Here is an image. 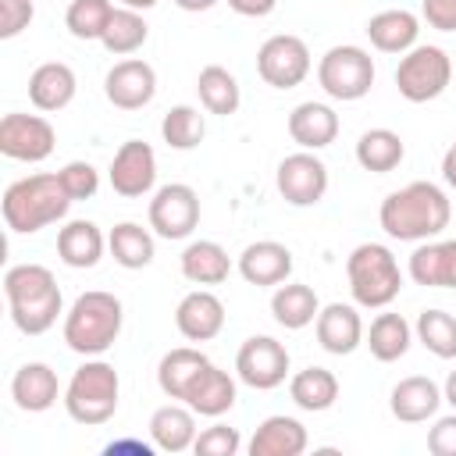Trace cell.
<instances>
[{
    "label": "cell",
    "mask_w": 456,
    "mask_h": 456,
    "mask_svg": "<svg viewBox=\"0 0 456 456\" xmlns=\"http://www.w3.org/2000/svg\"><path fill=\"white\" fill-rule=\"evenodd\" d=\"M160 135H164V142L171 150H196L203 142V135H207V125H203L200 107H192V103L171 107L164 114V121H160Z\"/></svg>",
    "instance_id": "39"
},
{
    "label": "cell",
    "mask_w": 456,
    "mask_h": 456,
    "mask_svg": "<svg viewBox=\"0 0 456 456\" xmlns=\"http://www.w3.org/2000/svg\"><path fill=\"white\" fill-rule=\"evenodd\" d=\"M235 374L256 392H271L289 378V349L271 335H249L235 353Z\"/></svg>",
    "instance_id": "11"
},
{
    "label": "cell",
    "mask_w": 456,
    "mask_h": 456,
    "mask_svg": "<svg viewBox=\"0 0 456 456\" xmlns=\"http://www.w3.org/2000/svg\"><path fill=\"white\" fill-rule=\"evenodd\" d=\"M175 328L189 342H210L224 328V303L210 289H192L175 306Z\"/></svg>",
    "instance_id": "16"
},
{
    "label": "cell",
    "mask_w": 456,
    "mask_h": 456,
    "mask_svg": "<svg viewBox=\"0 0 456 456\" xmlns=\"http://www.w3.org/2000/svg\"><path fill=\"white\" fill-rule=\"evenodd\" d=\"M346 278H349V292L356 306L367 310H381L388 306L399 289H403V271L399 260L388 246L381 242H360L349 256H346Z\"/></svg>",
    "instance_id": "6"
},
{
    "label": "cell",
    "mask_w": 456,
    "mask_h": 456,
    "mask_svg": "<svg viewBox=\"0 0 456 456\" xmlns=\"http://www.w3.org/2000/svg\"><path fill=\"white\" fill-rule=\"evenodd\" d=\"M289 399L306 413H324L338 399V378L328 367H303L289 378Z\"/></svg>",
    "instance_id": "33"
},
{
    "label": "cell",
    "mask_w": 456,
    "mask_h": 456,
    "mask_svg": "<svg viewBox=\"0 0 456 456\" xmlns=\"http://www.w3.org/2000/svg\"><path fill=\"white\" fill-rule=\"evenodd\" d=\"M11 399L18 410L25 413H43L50 410L57 399H61V381H57V370L43 360H28L14 370L11 378Z\"/></svg>",
    "instance_id": "19"
},
{
    "label": "cell",
    "mask_w": 456,
    "mask_h": 456,
    "mask_svg": "<svg viewBox=\"0 0 456 456\" xmlns=\"http://www.w3.org/2000/svg\"><path fill=\"white\" fill-rule=\"evenodd\" d=\"M196 435H200L196 431V410L178 403V399L153 410V417H150V442L160 452H185V449H192Z\"/></svg>",
    "instance_id": "24"
},
{
    "label": "cell",
    "mask_w": 456,
    "mask_h": 456,
    "mask_svg": "<svg viewBox=\"0 0 456 456\" xmlns=\"http://www.w3.org/2000/svg\"><path fill=\"white\" fill-rule=\"evenodd\" d=\"M64 192L71 200H93L96 189H100V171L89 164V160H68L61 171H57Z\"/></svg>",
    "instance_id": "41"
},
{
    "label": "cell",
    "mask_w": 456,
    "mask_h": 456,
    "mask_svg": "<svg viewBox=\"0 0 456 456\" xmlns=\"http://www.w3.org/2000/svg\"><path fill=\"white\" fill-rule=\"evenodd\" d=\"M271 314H274V321H278L281 328L299 331V328H306V324L317 321L321 299H317V292H314L310 285H303V281H281V285L274 289V296H271Z\"/></svg>",
    "instance_id": "30"
},
{
    "label": "cell",
    "mask_w": 456,
    "mask_h": 456,
    "mask_svg": "<svg viewBox=\"0 0 456 456\" xmlns=\"http://www.w3.org/2000/svg\"><path fill=\"white\" fill-rule=\"evenodd\" d=\"M239 274L256 285V289H267V285H281L289 281L292 274V249L274 242V239H260V242H249L242 253H239Z\"/></svg>",
    "instance_id": "18"
},
{
    "label": "cell",
    "mask_w": 456,
    "mask_h": 456,
    "mask_svg": "<svg viewBox=\"0 0 456 456\" xmlns=\"http://www.w3.org/2000/svg\"><path fill=\"white\" fill-rule=\"evenodd\" d=\"M442 178H445V185L456 189V139H452V146H449L445 157H442Z\"/></svg>",
    "instance_id": "47"
},
{
    "label": "cell",
    "mask_w": 456,
    "mask_h": 456,
    "mask_svg": "<svg viewBox=\"0 0 456 456\" xmlns=\"http://www.w3.org/2000/svg\"><path fill=\"white\" fill-rule=\"evenodd\" d=\"M103 249H107L103 232H100L93 221H86V217H75V221H68V224L57 232V256H61L68 267H75V271L96 267L100 256H103Z\"/></svg>",
    "instance_id": "28"
},
{
    "label": "cell",
    "mask_w": 456,
    "mask_h": 456,
    "mask_svg": "<svg viewBox=\"0 0 456 456\" xmlns=\"http://www.w3.org/2000/svg\"><path fill=\"white\" fill-rule=\"evenodd\" d=\"M57 146V132L46 118L39 114H4L0 118V153L7 160H21V164H39L53 153Z\"/></svg>",
    "instance_id": "12"
},
{
    "label": "cell",
    "mask_w": 456,
    "mask_h": 456,
    "mask_svg": "<svg viewBox=\"0 0 456 456\" xmlns=\"http://www.w3.org/2000/svg\"><path fill=\"white\" fill-rule=\"evenodd\" d=\"M442 403H445L442 399V388L431 378H424V374H410V378L395 381V388L388 395V410L403 424H424V420H431Z\"/></svg>",
    "instance_id": "20"
},
{
    "label": "cell",
    "mask_w": 456,
    "mask_h": 456,
    "mask_svg": "<svg viewBox=\"0 0 456 456\" xmlns=\"http://www.w3.org/2000/svg\"><path fill=\"white\" fill-rule=\"evenodd\" d=\"M118 395H121V378H118L114 363H107L100 356H86V363L75 367L61 403L75 424L100 428L118 413Z\"/></svg>",
    "instance_id": "5"
},
{
    "label": "cell",
    "mask_w": 456,
    "mask_h": 456,
    "mask_svg": "<svg viewBox=\"0 0 456 456\" xmlns=\"http://www.w3.org/2000/svg\"><path fill=\"white\" fill-rule=\"evenodd\" d=\"M110 189L125 200H139L146 192H153V182H157V153L150 142L142 139H128L118 146L114 160H110Z\"/></svg>",
    "instance_id": "14"
},
{
    "label": "cell",
    "mask_w": 456,
    "mask_h": 456,
    "mask_svg": "<svg viewBox=\"0 0 456 456\" xmlns=\"http://www.w3.org/2000/svg\"><path fill=\"white\" fill-rule=\"evenodd\" d=\"M210 360L200 353V349H192V346H178V349H167L164 356H160V363H157V385H160V392L167 395V399H185V392H189V385L200 378V370L207 367Z\"/></svg>",
    "instance_id": "31"
},
{
    "label": "cell",
    "mask_w": 456,
    "mask_h": 456,
    "mask_svg": "<svg viewBox=\"0 0 456 456\" xmlns=\"http://www.w3.org/2000/svg\"><path fill=\"white\" fill-rule=\"evenodd\" d=\"M449 82H452V61L442 46L420 43V46H413L399 57L395 89H399L403 100H410V103L438 100L449 89Z\"/></svg>",
    "instance_id": "7"
},
{
    "label": "cell",
    "mask_w": 456,
    "mask_h": 456,
    "mask_svg": "<svg viewBox=\"0 0 456 456\" xmlns=\"http://www.w3.org/2000/svg\"><path fill=\"white\" fill-rule=\"evenodd\" d=\"M317 82L331 100H342V103L363 100L374 86V61L363 46H353V43L331 46L317 61Z\"/></svg>",
    "instance_id": "8"
},
{
    "label": "cell",
    "mask_w": 456,
    "mask_h": 456,
    "mask_svg": "<svg viewBox=\"0 0 456 456\" xmlns=\"http://www.w3.org/2000/svg\"><path fill=\"white\" fill-rule=\"evenodd\" d=\"M428 452L435 456H456V410L449 417H438L428 431Z\"/></svg>",
    "instance_id": "44"
},
{
    "label": "cell",
    "mask_w": 456,
    "mask_h": 456,
    "mask_svg": "<svg viewBox=\"0 0 456 456\" xmlns=\"http://www.w3.org/2000/svg\"><path fill=\"white\" fill-rule=\"evenodd\" d=\"M367 39L374 50L381 53H406L417 46V36H420V18L403 11V7H392V11H378L370 21H367Z\"/></svg>",
    "instance_id": "26"
},
{
    "label": "cell",
    "mask_w": 456,
    "mask_h": 456,
    "mask_svg": "<svg viewBox=\"0 0 456 456\" xmlns=\"http://www.w3.org/2000/svg\"><path fill=\"white\" fill-rule=\"evenodd\" d=\"M146 36H150V25H146V18H142L139 11H132V7H114L110 21H107V28H103V36H100V43H103L107 53L128 57V53H135V50L146 43Z\"/></svg>",
    "instance_id": "37"
},
{
    "label": "cell",
    "mask_w": 456,
    "mask_h": 456,
    "mask_svg": "<svg viewBox=\"0 0 456 456\" xmlns=\"http://www.w3.org/2000/svg\"><path fill=\"white\" fill-rule=\"evenodd\" d=\"M420 18L438 32H456V0H424Z\"/></svg>",
    "instance_id": "45"
},
{
    "label": "cell",
    "mask_w": 456,
    "mask_h": 456,
    "mask_svg": "<svg viewBox=\"0 0 456 456\" xmlns=\"http://www.w3.org/2000/svg\"><path fill=\"white\" fill-rule=\"evenodd\" d=\"M417 342L438 356V360H456V317L445 314V310H420L417 324Z\"/></svg>",
    "instance_id": "38"
},
{
    "label": "cell",
    "mask_w": 456,
    "mask_h": 456,
    "mask_svg": "<svg viewBox=\"0 0 456 456\" xmlns=\"http://www.w3.org/2000/svg\"><path fill=\"white\" fill-rule=\"evenodd\" d=\"M442 399L456 410V370H449V378H445V385H442Z\"/></svg>",
    "instance_id": "48"
},
{
    "label": "cell",
    "mask_w": 456,
    "mask_h": 456,
    "mask_svg": "<svg viewBox=\"0 0 456 456\" xmlns=\"http://www.w3.org/2000/svg\"><path fill=\"white\" fill-rule=\"evenodd\" d=\"M289 135L299 150H324L335 142L338 135V114L328 107V103H317V100H306V103H296L292 114H289Z\"/></svg>",
    "instance_id": "22"
},
{
    "label": "cell",
    "mask_w": 456,
    "mask_h": 456,
    "mask_svg": "<svg viewBox=\"0 0 456 456\" xmlns=\"http://www.w3.org/2000/svg\"><path fill=\"white\" fill-rule=\"evenodd\" d=\"M157 0H121V7H132V11H150Z\"/></svg>",
    "instance_id": "50"
},
{
    "label": "cell",
    "mask_w": 456,
    "mask_h": 456,
    "mask_svg": "<svg viewBox=\"0 0 456 456\" xmlns=\"http://www.w3.org/2000/svg\"><path fill=\"white\" fill-rule=\"evenodd\" d=\"M406 157V146H403V135L392 132V128H367L360 139H356V164L363 171H374V175H388L403 164Z\"/></svg>",
    "instance_id": "34"
},
{
    "label": "cell",
    "mask_w": 456,
    "mask_h": 456,
    "mask_svg": "<svg viewBox=\"0 0 456 456\" xmlns=\"http://www.w3.org/2000/svg\"><path fill=\"white\" fill-rule=\"evenodd\" d=\"M103 93L118 110H139L157 93V71L142 57H125L107 71Z\"/></svg>",
    "instance_id": "15"
},
{
    "label": "cell",
    "mask_w": 456,
    "mask_h": 456,
    "mask_svg": "<svg viewBox=\"0 0 456 456\" xmlns=\"http://www.w3.org/2000/svg\"><path fill=\"white\" fill-rule=\"evenodd\" d=\"M410 342H413V328H410V321L403 314H378L370 321V328L363 331V346L381 363L403 360L406 349H410Z\"/></svg>",
    "instance_id": "32"
},
{
    "label": "cell",
    "mask_w": 456,
    "mask_h": 456,
    "mask_svg": "<svg viewBox=\"0 0 456 456\" xmlns=\"http://www.w3.org/2000/svg\"><path fill=\"white\" fill-rule=\"evenodd\" d=\"M114 14L110 0H71L64 11V25L75 39H100Z\"/></svg>",
    "instance_id": "40"
},
{
    "label": "cell",
    "mask_w": 456,
    "mask_h": 456,
    "mask_svg": "<svg viewBox=\"0 0 456 456\" xmlns=\"http://www.w3.org/2000/svg\"><path fill=\"white\" fill-rule=\"evenodd\" d=\"M125 306L114 292L89 289L64 314V342L78 356H103L121 335Z\"/></svg>",
    "instance_id": "3"
},
{
    "label": "cell",
    "mask_w": 456,
    "mask_h": 456,
    "mask_svg": "<svg viewBox=\"0 0 456 456\" xmlns=\"http://www.w3.org/2000/svg\"><path fill=\"white\" fill-rule=\"evenodd\" d=\"M36 18L32 0H0V39H14Z\"/></svg>",
    "instance_id": "43"
},
{
    "label": "cell",
    "mask_w": 456,
    "mask_h": 456,
    "mask_svg": "<svg viewBox=\"0 0 456 456\" xmlns=\"http://www.w3.org/2000/svg\"><path fill=\"white\" fill-rule=\"evenodd\" d=\"M228 7L242 18H267L278 7V0H228Z\"/></svg>",
    "instance_id": "46"
},
{
    "label": "cell",
    "mask_w": 456,
    "mask_h": 456,
    "mask_svg": "<svg viewBox=\"0 0 456 456\" xmlns=\"http://www.w3.org/2000/svg\"><path fill=\"white\" fill-rule=\"evenodd\" d=\"M4 296L11 321L21 335H43L57 324L64 314V296L57 289V278L43 264H14L4 274Z\"/></svg>",
    "instance_id": "2"
},
{
    "label": "cell",
    "mask_w": 456,
    "mask_h": 456,
    "mask_svg": "<svg viewBox=\"0 0 456 456\" xmlns=\"http://www.w3.org/2000/svg\"><path fill=\"white\" fill-rule=\"evenodd\" d=\"M410 278L424 289H456V239L420 242L406 264Z\"/></svg>",
    "instance_id": "21"
},
{
    "label": "cell",
    "mask_w": 456,
    "mask_h": 456,
    "mask_svg": "<svg viewBox=\"0 0 456 456\" xmlns=\"http://www.w3.org/2000/svg\"><path fill=\"white\" fill-rule=\"evenodd\" d=\"M200 224V196L185 182H167L150 200V228L160 239H189Z\"/></svg>",
    "instance_id": "10"
},
{
    "label": "cell",
    "mask_w": 456,
    "mask_h": 456,
    "mask_svg": "<svg viewBox=\"0 0 456 456\" xmlns=\"http://www.w3.org/2000/svg\"><path fill=\"white\" fill-rule=\"evenodd\" d=\"M71 203H75V200L64 192L61 178L39 171V175H28V178L11 182L0 207H4V221H7L11 232L32 235V232H39V228H46V224H53V221H61Z\"/></svg>",
    "instance_id": "4"
},
{
    "label": "cell",
    "mask_w": 456,
    "mask_h": 456,
    "mask_svg": "<svg viewBox=\"0 0 456 456\" xmlns=\"http://www.w3.org/2000/svg\"><path fill=\"white\" fill-rule=\"evenodd\" d=\"M75 89H78V78L64 61H46L28 75V100L36 110H46V114L64 110L75 100Z\"/></svg>",
    "instance_id": "23"
},
{
    "label": "cell",
    "mask_w": 456,
    "mask_h": 456,
    "mask_svg": "<svg viewBox=\"0 0 456 456\" xmlns=\"http://www.w3.org/2000/svg\"><path fill=\"white\" fill-rule=\"evenodd\" d=\"M449 217H452L449 196L435 182H410L388 192L378 210L385 235L399 242H428L449 228Z\"/></svg>",
    "instance_id": "1"
},
{
    "label": "cell",
    "mask_w": 456,
    "mask_h": 456,
    "mask_svg": "<svg viewBox=\"0 0 456 456\" xmlns=\"http://www.w3.org/2000/svg\"><path fill=\"white\" fill-rule=\"evenodd\" d=\"M182 403L192 406L200 417H221V413H228L235 406V378L228 370L207 363L200 370V378L189 385V392H185Z\"/></svg>",
    "instance_id": "27"
},
{
    "label": "cell",
    "mask_w": 456,
    "mask_h": 456,
    "mask_svg": "<svg viewBox=\"0 0 456 456\" xmlns=\"http://www.w3.org/2000/svg\"><path fill=\"white\" fill-rule=\"evenodd\" d=\"M314 331H317L321 349L331 353V356H349L363 346V321H360V310L349 306V303L321 306V314L314 321Z\"/></svg>",
    "instance_id": "17"
},
{
    "label": "cell",
    "mask_w": 456,
    "mask_h": 456,
    "mask_svg": "<svg viewBox=\"0 0 456 456\" xmlns=\"http://www.w3.org/2000/svg\"><path fill=\"white\" fill-rule=\"evenodd\" d=\"M107 249L125 271H139L153 260V235H150V228H142L135 221H121L110 228Z\"/></svg>",
    "instance_id": "36"
},
{
    "label": "cell",
    "mask_w": 456,
    "mask_h": 456,
    "mask_svg": "<svg viewBox=\"0 0 456 456\" xmlns=\"http://www.w3.org/2000/svg\"><path fill=\"white\" fill-rule=\"evenodd\" d=\"M196 93H200V103H203L210 114H217V118L235 114L239 103H242V93H239L235 75H232L228 68H221V64H207V68L196 75Z\"/></svg>",
    "instance_id": "35"
},
{
    "label": "cell",
    "mask_w": 456,
    "mask_h": 456,
    "mask_svg": "<svg viewBox=\"0 0 456 456\" xmlns=\"http://www.w3.org/2000/svg\"><path fill=\"white\" fill-rule=\"evenodd\" d=\"M274 185L289 207H314L328 192V164L314 150L289 153L274 171Z\"/></svg>",
    "instance_id": "13"
},
{
    "label": "cell",
    "mask_w": 456,
    "mask_h": 456,
    "mask_svg": "<svg viewBox=\"0 0 456 456\" xmlns=\"http://www.w3.org/2000/svg\"><path fill=\"white\" fill-rule=\"evenodd\" d=\"M178 264H182L185 281H192V285H221V281H228V274H232V256H228V249H224L221 242H214V239H196V242H189V246L182 249Z\"/></svg>",
    "instance_id": "29"
},
{
    "label": "cell",
    "mask_w": 456,
    "mask_h": 456,
    "mask_svg": "<svg viewBox=\"0 0 456 456\" xmlns=\"http://www.w3.org/2000/svg\"><path fill=\"white\" fill-rule=\"evenodd\" d=\"M310 46L292 32H278L264 39V46L256 50V75L274 89H296L310 75Z\"/></svg>",
    "instance_id": "9"
},
{
    "label": "cell",
    "mask_w": 456,
    "mask_h": 456,
    "mask_svg": "<svg viewBox=\"0 0 456 456\" xmlns=\"http://www.w3.org/2000/svg\"><path fill=\"white\" fill-rule=\"evenodd\" d=\"M306 445H310L306 428L296 417L274 413L256 424V431L249 438V456H299Z\"/></svg>",
    "instance_id": "25"
},
{
    "label": "cell",
    "mask_w": 456,
    "mask_h": 456,
    "mask_svg": "<svg viewBox=\"0 0 456 456\" xmlns=\"http://www.w3.org/2000/svg\"><path fill=\"white\" fill-rule=\"evenodd\" d=\"M182 11H210L217 0H175Z\"/></svg>",
    "instance_id": "49"
},
{
    "label": "cell",
    "mask_w": 456,
    "mask_h": 456,
    "mask_svg": "<svg viewBox=\"0 0 456 456\" xmlns=\"http://www.w3.org/2000/svg\"><path fill=\"white\" fill-rule=\"evenodd\" d=\"M239 449H242V438L228 424H214V428L200 431L196 442H192V452L196 456H235Z\"/></svg>",
    "instance_id": "42"
}]
</instances>
